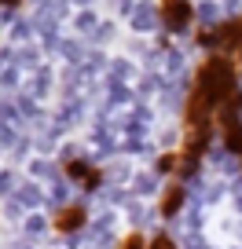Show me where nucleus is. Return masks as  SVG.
Returning <instances> with one entry per match:
<instances>
[{
	"label": "nucleus",
	"mask_w": 242,
	"mask_h": 249,
	"mask_svg": "<svg viewBox=\"0 0 242 249\" xmlns=\"http://www.w3.org/2000/svg\"><path fill=\"white\" fill-rule=\"evenodd\" d=\"M158 15H162V26L169 33H184L191 22H195L191 0H162V4H158Z\"/></svg>",
	"instance_id": "4"
},
{
	"label": "nucleus",
	"mask_w": 242,
	"mask_h": 249,
	"mask_svg": "<svg viewBox=\"0 0 242 249\" xmlns=\"http://www.w3.org/2000/svg\"><path fill=\"white\" fill-rule=\"evenodd\" d=\"M0 4H4V8H19V4H22V0H0Z\"/></svg>",
	"instance_id": "11"
},
{
	"label": "nucleus",
	"mask_w": 242,
	"mask_h": 249,
	"mask_svg": "<svg viewBox=\"0 0 242 249\" xmlns=\"http://www.w3.org/2000/svg\"><path fill=\"white\" fill-rule=\"evenodd\" d=\"M117 249H147V242H143L140 231H132V234H125V238H121V246H117Z\"/></svg>",
	"instance_id": "9"
},
{
	"label": "nucleus",
	"mask_w": 242,
	"mask_h": 249,
	"mask_svg": "<svg viewBox=\"0 0 242 249\" xmlns=\"http://www.w3.org/2000/svg\"><path fill=\"white\" fill-rule=\"evenodd\" d=\"M85 220H88V213H85V205H63V209L52 216V227L59 234H70V231H77V227H85Z\"/></svg>",
	"instance_id": "6"
},
{
	"label": "nucleus",
	"mask_w": 242,
	"mask_h": 249,
	"mask_svg": "<svg viewBox=\"0 0 242 249\" xmlns=\"http://www.w3.org/2000/svg\"><path fill=\"white\" fill-rule=\"evenodd\" d=\"M147 249H176V242L169 238V234H154V238H150V246Z\"/></svg>",
	"instance_id": "10"
},
{
	"label": "nucleus",
	"mask_w": 242,
	"mask_h": 249,
	"mask_svg": "<svg viewBox=\"0 0 242 249\" xmlns=\"http://www.w3.org/2000/svg\"><path fill=\"white\" fill-rule=\"evenodd\" d=\"M239 62H242V55H239Z\"/></svg>",
	"instance_id": "12"
},
{
	"label": "nucleus",
	"mask_w": 242,
	"mask_h": 249,
	"mask_svg": "<svg viewBox=\"0 0 242 249\" xmlns=\"http://www.w3.org/2000/svg\"><path fill=\"white\" fill-rule=\"evenodd\" d=\"M217 132L224 136V147L231 150V154L242 158V95H239V99H231L217 114Z\"/></svg>",
	"instance_id": "3"
},
{
	"label": "nucleus",
	"mask_w": 242,
	"mask_h": 249,
	"mask_svg": "<svg viewBox=\"0 0 242 249\" xmlns=\"http://www.w3.org/2000/svg\"><path fill=\"white\" fill-rule=\"evenodd\" d=\"M184 198H187V191H184V183H169L165 187V195H162V205H158V209H162V216H176L180 209H184Z\"/></svg>",
	"instance_id": "7"
},
{
	"label": "nucleus",
	"mask_w": 242,
	"mask_h": 249,
	"mask_svg": "<svg viewBox=\"0 0 242 249\" xmlns=\"http://www.w3.org/2000/svg\"><path fill=\"white\" fill-rule=\"evenodd\" d=\"M198 44L202 48H217V55H231V52L242 55V15L227 18V22L213 26V30H202L198 33Z\"/></svg>",
	"instance_id": "2"
},
{
	"label": "nucleus",
	"mask_w": 242,
	"mask_h": 249,
	"mask_svg": "<svg viewBox=\"0 0 242 249\" xmlns=\"http://www.w3.org/2000/svg\"><path fill=\"white\" fill-rule=\"evenodd\" d=\"M191 95L205 99L213 110H224L231 99H239V70H235V62L227 55H209L195 70V81H191Z\"/></svg>",
	"instance_id": "1"
},
{
	"label": "nucleus",
	"mask_w": 242,
	"mask_h": 249,
	"mask_svg": "<svg viewBox=\"0 0 242 249\" xmlns=\"http://www.w3.org/2000/svg\"><path fill=\"white\" fill-rule=\"evenodd\" d=\"M63 169H66V176H70L74 183H81L85 191H99V187H103V169H95V165L81 161V158H66Z\"/></svg>",
	"instance_id": "5"
},
{
	"label": "nucleus",
	"mask_w": 242,
	"mask_h": 249,
	"mask_svg": "<svg viewBox=\"0 0 242 249\" xmlns=\"http://www.w3.org/2000/svg\"><path fill=\"white\" fill-rule=\"evenodd\" d=\"M158 172H180V154H162L158 158Z\"/></svg>",
	"instance_id": "8"
}]
</instances>
